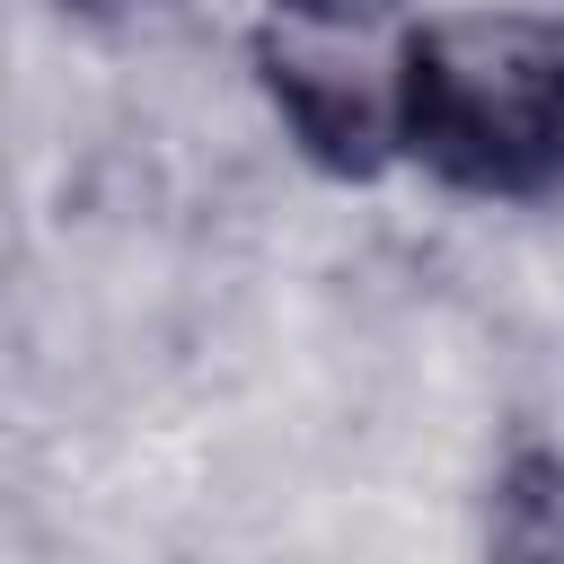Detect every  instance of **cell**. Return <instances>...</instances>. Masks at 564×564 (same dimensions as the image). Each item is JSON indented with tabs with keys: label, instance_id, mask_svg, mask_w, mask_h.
Instances as JSON below:
<instances>
[{
	"label": "cell",
	"instance_id": "6da1fadb",
	"mask_svg": "<svg viewBox=\"0 0 564 564\" xmlns=\"http://www.w3.org/2000/svg\"><path fill=\"white\" fill-rule=\"evenodd\" d=\"M397 141L405 176H423L449 203L476 212L564 203V9L538 0L414 9Z\"/></svg>",
	"mask_w": 564,
	"mask_h": 564
},
{
	"label": "cell",
	"instance_id": "7a4b0ae2",
	"mask_svg": "<svg viewBox=\"0 0 564 564\" xmlns=\"http://www.w3.org/2000/svg\"><path fill=\"white\" fill-rule=\"evenodd\" d=\"M405 35L414 0H256L247 9V79L282 132V150L326 185L405 176L397 106H405Z\"/></svg>",
	"mask_w": 564,
	"mask_h": 564
},
{
	"label": "cell",
	"instance_id": "3957f363",
	"mask_svg": "<svg viewBox=\"0 0 564 564\" xmlns=\"http://www.w3.org/2000/svg\"><path fill=\"white\" fill-rule=\"evenodd\" d=\"M494 555H564V423H520L485 476Z\"/></svg>",
	"mask_w": 564,
	"mask_h": 564
},
{
	"label": "cell",
	"instance_id": "277c9868",
	"mask_svg": "<svg viewBox=\"0 0 564 564\" xmlns=\"http://www.w3.org/2000/svg\"><path fill=\"white\" fill-rule=\"evenodd\" d=\"M44 9H62V18H79V26H115V18H141L150 0H44Z\"/></svg>",
	"mask_w": 564,
	"mask_h": 564
},
{
	"label": "cell",
	"instance_id": "5b68a950",
	"mask_svg": "<svg viewBox=\"0 0 564 564\" xmlns=\"http://www.w3.org/2000/svg\"><path fill=\"white\" fill-rule=\"evenodd\" d=\"M247 9H256V0H247Z\"/></svg>",
	"mask_w": 564,
	"mask_h": 564
}]
</instances>
